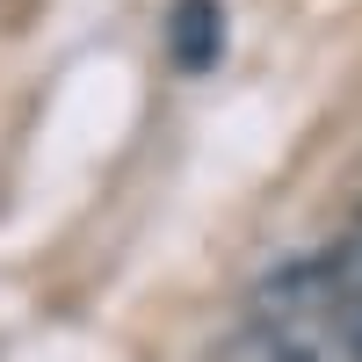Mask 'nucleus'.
Wrapping results in <instances>:
<instances>
[{
  "label": "nucleus",
  "instance_id": "obj_1",
  "mask_svg": "<svg viewBox=\"0 0 362 362\" xmlns=\"http://www.w3.org/2000/svg\"><path fill=\"white\" fill-rule=\"evenodd\" d=\"M160 29H167V58L181 73H210L225 58V8L218 0H174Z\"/></svg>",
  "mask_w": 362,
  "mask_h": 362
}]
</instances>
